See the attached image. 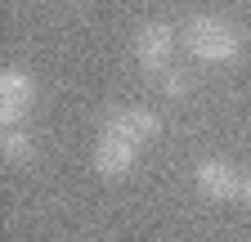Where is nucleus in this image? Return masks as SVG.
Returning a JSON list of instances; mask_svg holds the SVG:
<instances>
[{"mask_svg":"<svg viewBox=\"0 0 251 242\" xmlns=\"http://www.w3.org/2000/svg\"><path fill=\"white\" fill-rule=\"evenodd\" d=\"M184 49L193 58H202V63H233L242 49V36L220 14H193L184 23Z\"/></svg>","mask_w":251,"mask_h":242,"instance_id":"f257e3e1","label":"nucleus"},{"mask_svg":"<svg viewBox=\"0 0 251 242\" xmlns=\"http://www.w3.org/2000/svg\"><path fill=\"white\" fill-rule=\"evenodd\" d=\"M175 45H179V36H175L171 23H144L139 32H135V58L148 72H166Z\"/></svg>","mask_w":251,"mask_h":242,"instance_id":"f03ea898","label":"nucleus"},{"mask_svg":"<svg viewBox=\"0 0 251 242\" xmlns=\"http://www.w3.org/2000/svg\"><path fill=\"white\" fill-rule=\"evenodd\" d=\"M31 99H36V81H31V72L9 68L5 76H0V121H5L9 130L31 112Z\"/></svg>","mask_w":251,"mask_h":242,"instance_id":"7ed1b4c3","label":"nucleus"},{"mask_svg":"<svg viewBox=\"0 0 251 242\" xmlns=\"http://www.w3.org/2000/svg\"><path fill=\"white\" fill-rule=\"evenodd\" d=\"M103 130L117 135V139H130V144L139 148V144H148V139L162 135V117L148 112V108H117V112H108Z\"/></svg>","mask_w":251,"mask_h":242,"instance_id":"20e7f679","label":"nucleus"},{"mask_svg":"<svg viewBox=\"0 0 251 242\" xmlns=\"http://www.w3.org/2000/svg\"><path fill=\"white\" fill-rule=\"evenodd\" d=\"M193 179H198V193H202V197H211V202L242 197V179H238V170H233L229 162H220V157H206V162H198Z\"/></svg>","mask_w":251,"mask_h":242,"instance_id":"39448f33","label":"nucleus"},{"mask_svg":"<svg viewBox=\"0 0 251 242\" xmlns=\"http://www.w3.org/2000/svg\"><path fill=\"white\" fill-rule=\"evenodd\" d=\"M135 157H139V148L130 139H117V135H99V144H94V170H99L103 179H126L135 170Z\"/></svg>","mask_w":251,"mask_h":242,"instance_id":"423d86ee","label":"nucleus"},{"mask_svg":"<svg viewBox=\"0 0 251 242\" xmlns=\"http://www.w3.org/2000/svg\"><path fill=\"white\" fill-rule=\"evenodd\" d=\"M0 153H5V162H27V157H31V139H27L23 130H5Z\"/></svg>","mask_w":251,"mask_h":242,"instance_id":"0eeeda50","label":"nucleus"},{"mask_svg":"<svg viewBox=\"0 0 251 242\" xmlns=\"http://www.w3.org/2000/svg\"><path fill=\"white\" fill-rule=\"evenodd\" d=\"M162 90H166V95H184V90H188V76L184 72H162Z\"/></svg>","mask_w":251,"mask_h":242,"instance_id":"6e6552de","label":"nucleus"},{"mask_svg":"<svg viewBox=\"0 0 251 242\" xmlns=\"http://www.w3.org/2000/svg\"><path fill=\"white\" fill-rule=\"evenodd\" d=\"M242 202L251 206V179H242Z\"/></svg>","mask_w":251,"mask_h":242,"instance_id":"1a4fd4ad","label":"nucleus"}]
</instances>
